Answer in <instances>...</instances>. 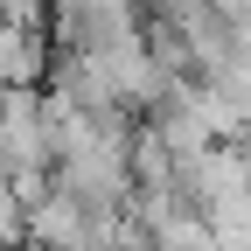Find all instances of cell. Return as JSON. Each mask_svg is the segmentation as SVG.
<instances>
[{
	"instance_id": "obj_1",
	"label": "cell",
	"mask_w": 251,
	"mask_h": 251,
	"mask_svg": "<svg viewBox=\"0 0 251 251\" xmlns=\"http://www.w3.org/2000/svg\"><path fill=\"white\" fill-rule=\"evenodd\" d=\"M28 244L35 251H91V209L70 188H49L42 202H28Z\"/></svg>"
},
{
	"instance_id": "obj_2",
	"label": "cell",
	"mask_w": 251,
	"mask_h": 251,
	"mask_svg": "<svg viewBox=\"0 0 251 251\" xmlns=\"http://www.w3.org/2000/svg\"><path fill=\"white\" fill-rule=\"evenodd\" d=\"M42 70H49V42L35 28L0 21V91H42Z\"/></svg>"
},
{
	"instance_id": "obj_3",
	"label": "cell",
	"mask_w": 251,
	"mask_h": 251,
	"mask_svg": "<svg viewBox=\"0 0 251 251\" xmlns=\"http://www.w3.org/2000/svg\"><path fill=\"white\" fill-rule=\"evenodd\" d=\"M28 244V202L14 196V181L0 175V251H21Z\"/></svg>"
}]
</instances>
